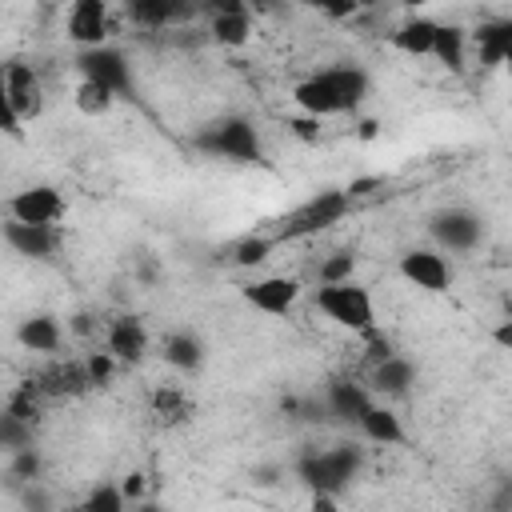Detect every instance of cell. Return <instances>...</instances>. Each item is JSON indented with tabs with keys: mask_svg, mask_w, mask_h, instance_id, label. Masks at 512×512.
I'll return each mask as SVG.
<instances>
[{
	"mask_svg": "<svg viewBox=\"0 0 512 512\" xmlns=\"http://www.w3.org/2000/svg\"><path fill=\"white\" fill-rule=\"evenodd\" d=\"M316 308H320L332 324H340V328H348V332H368V328H376L372 296H368V288H360L352 276H348V280H336V284H320V288H316Z\"/></svg>",
	"mask_w": 512,
	"mask_h": 512,
	"instance_id": "6da1fadb",
	"label": "cell"
},
{
	"mask_svg": "<svg viewBox=\"0 0 512 512\" xmlns=\"http://www.w3.org/2000/svg\"><path fill=\"white\" fill-rule=\"evenodd\" d=\"M352 208V200H348V192L344 188H324V192H316L308 204H300L288 220H284V228H280V240H300V236H312V232H320V228H328V224H336L344 212Z\"/></svg>",
	"mask_w": 512,
	"mask_h": 512,
	"instance_id": "7a4b0ae2",
	"label": "cell"
},
{
	"mask_svg": "<svg viewBox=\"0 0 512 512\" xmlns=\"http://www.w3.org/2000/svg\"><path fill=\"white\" fill-rule=\"evenodd\" d=\"M200 148L212 152V156H224V160H236V164H256L260 160V136L248 120L240 116H228L220 124H212L204 136H200Z\"/></svg>",
	"mask_w": 512,
	"mask_h": 512,
	"instance_id": "3957f363",
	"label": "cell"
},
{
	"mask_svg": "<svg viewBox=\"0 0 512 512\" xmlns=\"http://www.w3.org/2000/svg\"><path fill=\"white\" fill-rule=\"evenodd\" d=\"M64 212H68V204L52 184H32L8 200V216L20 224H60Z\"/></svg>",
	"mask_w": 512,
	"mask_h": 512,
	"instance_id": "277c9868",
	"label": "cell"
},
{
	"mask_svg": "<svg viewBox=\"0 0 512 512\" xmlns=\"http://www.w3.org/2000/svg\"><path fill=\"white\" fill-rule=\"evenodd\" d=\"M76 64H80V76H88V80H100V84H108V88H112L116 96L132 92V72H128L124 56H120L116 48H108V44H96V48H80Z\"/></svg>",
	"mask_w": 512,
	"mask_h": 512,
	"instance_id": "5b68a950",
	"label": "cell"
},
{
	"mask_svg": "<svg viewBox=\"0 0 512 512\" xmlns=\"http://www.w3.org/2000/svg\"><path fill=\"white\" fill-rule=\"evenodd\" d=\"M108 28H112V20H108V4L104 0H72L68 20H64V32H68V40L76 48L104 44L108 40Z\"/></svg>",
	"mask_w": 512,
	"mask_h": 512,
	"instance_id": "8992f818",
	"label": "cell"
},
{
	"mask_svg": "<svg viewBox=\"0 0 512 512\" xmlns=\"http://www.w3.org/2000/svg\"><path fill=\"white\" fill-rule=\"evenodd\" d=\"M400 276L408 284H416L420 292H448L452 264L440 252H432V248H412V252L400 256Z\"/></svg>",
	"mask_w": 512,
	"mask_h": 512,
	"instance_id": "52a82bcc",
	"label": "cell"
},
{
	"mask_svg": "<svg viewBox=\"0 0 512 512\" xmlns=\"http://www.w3.org/2000/svg\"><path fill=\"white\" fill-rule=\"evenodd\" d=\"M240 296L264 316H288V308L300 300V280H292V276H260V280L244 284Z\"/></svg>",
	"mask_w": 512,
	"mask_h": 512,
	"instance_id": "ba28073f",
	"label": "cell"
},
{
	"mask_svg": "<svg viewBox=\"0 0 512 512\" xmlns=\"http://www.w3.org/2000/svg\"><path fill=\"white\" fill-rule=\"evenodd\" d=\"M4 80H8V100L16 108L20 120H36L44 112V88H40V76L28 68V64H4Z\"/></svg>",
	"mask_w": 512,
	"mask_h": 512,
	"instance_id": "9c48e42d",
	"label": "cell"
},
{
	"mask_svg": "<svg viewBox=\"0 0 512 512\" xmlns=\"http://www.w3.org/2000/svg\"><path fill=\"white\" fill-rule=\"evenodd\" d=\"M292 100H296V108H300V112H308V116H316V120L348 112V108H344V100H340V92H336V84L328 80V72H316V76L300 80V84L292 88Z\"/></svg>",
	"mask_w": 512,
	"mask_h": 512,
	"instance_id": "30bf717a",
	"label": "cell"
},
{
	"mask_svg": "<svg viewBox=\"0 0 512 512\" xmlns=\"http://www.w3.org/2000/svg\"><path fill=\"white\" fill-rule=\"evenodd\" d=\"M4 240L12 252L28 256V260H48L60 244V232L56 224H20V220H8L4 224Z\"/></svg>",
	"mask_w": 512,
	"mask_h": 512,
	"instance_id": "8fae6325",
	"label": "cell"
},
{
	"mask_svg": "<svg viewBox=\"0 0 512 512\" xmlns=\"http://www.w3.org/2000/svg\"><path fill=\"white\" fill-rule=\"evenodd\" d=\"M108 352L116 360H124V364H140L144 352H148V328L136 316L112 320V328H108Z\"/></svg>",
	"mask_w": 512,
	"mask_h": 512,
	"instance_id": "7c38bea8",
	"label": "cell"
},
{
	"mask_svg": "<svg viewBox=\"0 0 512 512\" xmlns=\"http://www.w3.org/2000/svg\"><path fill=\"white\" fill-rule=\"evenodd\" d=\"M432 232H436L440 244L464 252V248H472V244L480 240V220H476L472 212H460V208H456V212H440V216L432 220Z\"/></svg>",
	"mask_w": 512,
	"mask_h": 512,
	"instance_id": "4fadbf2b",
	"label": "cell"
},
{
	"mask_svg": "<svg viewBox=\"0 0 512 512\" xmlns=\"http://www.w3.org/2000/svg\"><path fill=\"white\" fill-rule=\"evenodd\" d=\"M476 48H480V64L484 68H500L512 52V24L508 20H492L476 28Z\"/></svg>",
	"mask_w": 512,
	"mask_h": 512,
	"instance_id": "5bb4252c",
	"label": "cell"
},
{
	"mask_svg": "<svg viewBox=\"0 0 512 512\" xmlns=\"http://www.w3.org/2000/svg\"><path fill=\"white\" fill-rule=\"evenodd\" d=\"M428 56H436L448 72H464V64H468V36H464V28L436 24V36H432V52Z\"/></svg>",
	"mask_w": 512,
	"mask_h": 512,
	"instance_id": "9a60e30c",
	"label": "cell"
},
{
	"mask_svg": "<svg viewBox=\"0 0 512 512\" xmlns=\"http://www.w3.org/2000/svg\"><path fill=\"white\" fill-rule=\"evenodd\" d=\"M360 432L376 444H400L404 440V428H400V416L392 408H380V404H368L360 416H356Z\"/></svg>",
	"mask_w": 512,
	"mask_h": 512,
	"instance_id": "2e32d148",
	"label": "cell"
},
{
	"mask_svg": "<svg viewBox=\"0 0 512 512\" xmlns=\"http://www.w3.org/2000/svg\"><path fill=\"white\" fill-rule=\"evenodd\" d=\"M356 464H360V456H356L352 448H340V452H324V456H320V460H312L304 472L312 476V484H324V488H332V484L348 480V476L356 472Z\"/></svg>",
	"mask_w": 512,
	"mask_h": 512,
	"instance_id": "e0dca14e",
	"label": "cell"
},
{
	"mask_svg": "<svg viewBox=\"0 0 512 512\" xmlns=\"http://www.w3.org/2000/svg\"><path fill=\"white\" fill-rule=\"evenodd\" d=\"M432 36H436V20H428V16H408V20L392 32V44H396L404 56H428V52H432Z\"/></svg>",
	"mask_w": 512,
	"mask_h": 512,
	"instance_id": "ac0fdd59",
	"label": "cell"
},
{
	"mask_svg": "<svg viewBox=\"0 0 512 512\" xmlns=\"http://www.w3.org/2000/svg\"><path fill=\"white\" fill-rule=\"evenodd\" d=\"M416 380V368H412V360H404V356H384V360H376V372H372V384L380 388V392H388V396H400V392H408V384Z\"/></svg>",
	"mask_w": 512,
	"mask_h": 512,
	"instance_id": "d6986e66",
	"label": "cell"
},
{
	"mask_svg": "<svg viewBox=\"0 0 512 512\" xmlns=\"http://www.w3.org/2000/svg\"><path fill=\"white\" fill-rule=\"evenodd\" d=\"M16 340L28 348V352H56L60 348V324L52 316H32L16 328Z\"/></svg>",
	"mask_w": 512,
	"mask_h": 512,
	"instance_id": "ffe728a7",
	"label": "cell"
},
{
	"mask_svg": "<svg viewBox=\"0 0 512 512\" xmlns=\"http://www.w3.org/2000/svg\"><path fill=\"white\" fill-rule=\"evenodd\" d=\"M212 40L224 48H244L252 40V12H220L212 16Z\"/></svg>",
	"mask_w": 512,
	"mask_h": 512,
	"instance_id": "44dd1931",
	"label": "cell"
},
{
	"mask_svg": "<svg viewBox=\"0 0 512 512\" xmlns=\"http://www.w3.org/2000/svg\"><path fill=\"white\" fill-rule=\"evenodd\" d=\"M164 360H168L172 368H180V372H196V368L204 364V344H200L192 332H172V336L164 340Z\"/></svg>",
	"mask_w": 512,
	"mask_h": 512,
	"instance_id": "7402d4cb",
	"label": "cell"
},
{
	"mask_svg": "<svg viewBox=\"0 0 512 512\" xmlns=\"http://www.w3.org/2000/svg\"><path fill=\"white\" fill-rule=\"evenodd\" d=\"M128 12L144 28H164L168 20H176L184 12V0H128Z\"/></svg>",
	"mask_w": 512,
	"mask_h": 512,
	"instance_id": "603a6c76",
	"label": "cell"
},
{
	"mask_svg": "<svg viewBox=\"0 0 512 512\" xmlns=\"http://www.w3.org/2000/svg\"><path fill=\"white\" fill-rule=\"evenodd\" d=\"M112 104H116V92H112L108 84L80 76V84H76V108H80L84 116H108Z\"/></svg>",
	"mask_w": 512,
	"mask_h": 512,
	"instance_id": "cb8c5ba5",
	"label": "cell"
},
{
	"mask_svg": "<svg viewBox=\"0 0 512 512\" xmlns=\"http://www.w3.org/2000/svg\"><path fill=\"white\" fill-rule=\"evenodd\" d=\"M324 72H328V80L336 84V92H340V100H344L348 112L368 96V76H364L360 68H324Z\"/></svg>",
	"mask_w": 512,
	"mask_h": 512,
	"instance_id": "d4e9b609",
	"label": "cell"
},
{
	"mask_svg": "<svg viewBox=\"0 0 512 512\" xmlns=\"http://www.w3.org/2000/svg\"><path fill=\"white\" fill-rule=\"evenodd\" d=\"M368 404H372L368 392L356 388V384H332V388H328V408H332L336 416H344V420H356Z\"/></svg>",
	"mask_w": 512,
	"mask_h": 512,
	"instance_id": "484cf974",
	"label": "cell"
},
{
	"mask_svg": "<svg viewBox=\"0 0 512 512\" xmlns=\"http://www.w3.org/2000/svg\"><path fill=\"white\" fill-rule=\"evenodd\" d=\"M272 248H276L272 236H248V240H240V244L232 248V260H236L240 268H256V264H264V260L272 256Z\"/></svg>",
	"mask_w": 512,
	"mask_h": 512,
	"instance_id": "4316f807",
	"label": "cell"
},
{
	"mask_svg": "<svg viewBox=\"0 0 512 512\" xmlns=\"http://www.w3.org/2000/svg\"><path fill=\"white\" fill-rule=\"evenodd\" d=\"M152 408H156V416H164V420H184V416H188V400H184L176 388L152 392Z\"/></svg>",
	"mask_w": 512,
	"mask_h": 512,
	"instance_id": "83f0119b",
	"label": "cell"
},
{
	"mask_svg": "<svg viewBox=\"0 0 512 512\" xmlns=\"http://www.w3.org/2000/svg\"><path fill=\"white\" fill-rule=\"evenodd\" d=\"M0 132H4V136H12V140H20V136H24V120L16 116V108H12V100H8L4 68H0Z\"/></svg>",
	"mask_w": 512,
	"mask_h": 512,
	"instance_id": "f1b7e54d",
	"label": "cell"
},
{
	"mask_svg": "<svg viewBox=\"0 0 512 512\" xmlns=\"http://www.w3.org/2000/svg\"><path fill=\"white\" fill-rule=\"evenodd\" d=\"M356 268V256L352 252H336L332 260L320 264V284H336V280H348Z\"/></svg>",
	"mask_w": 512,
	"mask_h": 512,
	"instance_id": "f546056e",
	"label": "cell"
},
{
	"mask_svg": "<svg viewBox=\"0 0 512 512\" xmlns=\"http://www.w3.org/2000/svg\"><path fill=\"white\" fill-rule=\"evenodd\" d=\"M84 508H92V512H120V508H124V492H116V488H96V492L84 500Z\"/></svg>",
	"mask_w": 512,
	"mask_h": 512,
	"instance_id": "4dcf8cb0",
	"label": "cell"
},
{
	"mask_svg": "<svg viewBox=\"0 0 512 512\" xmlns=\"http://www.w3.org/2000/svg\"><path fill=\"white\" fill-rule=\"evenodd\" d=\"M304 8H316V12H324V16H332V20H348L360 4L356 0H300Z\"/></svg>",
	"mask_w": 512,
	"mask_h": 512,
	"instance_id": "1f68e13d",
	"label": "cell"
},
{
	"mask_svg": "<svg viewBox=\"0 0 512 512\" xmlns=\"http://www.w3.org/2000/svg\"><path fill=\"white\" fill-rule=\"evenodd\" d=\"M112 364H116V356H112V352H96V356H88V360H84V368H88V380H92V384H108V376H112Z\"/></svg>",
	"mask_w": 512,
	"mask_h": 512,
	"instance_id": "d6a6232c",
	"label": "cell"
},
{
	"mask_svg": "<svg viewBox=\"0 0 512 512\" xmlns=\"http://www.w3.org/2000/svg\"><path fill=\"white\" fill-rule=\"evenodd\" d=\"M288 128H292L300 140H308V144H312V140H320V120H316V116H308V112H304V116H296V120H288Z\"/></svg>",
	"mask_w": 512,
	"mask_h": 512,
	"instance_id": "836d02e7",
	"label": "cell"
},
{
	"mask_svg": "<svg viewBox=\"0 0 512 512\" xmlns=\"http://www.w3.org/2000/svg\"><path fill=\"white\" fill-rule=\"evenodd\" d=\"M12 472H16V476H36V472H40V456H36L32 448H16Z\"/></svg>",
	"mask_w": 512,
	"mask_h": 512,
	"instance_id": "e575fe53",
	"label": "cell"
},
{
	"mask_svg": "<svg viewBox=\"0 0 512 512\" xmlns=\"http://www.w3.org/2000/svg\"><path fill=\"white\" fill-rule=\"evenodd\" d=\"M212 16H220V12H248V0H200Z\"/></svg>",
	"mask_w": 512,
	"mask_h": 512,
	"instance_id": "d590c367",
	"label": "cell"
},
{
	"mask_svg": "<svg viewBox=\"0 0 512 512\" xmlns=\"http://www.w3.org/2000/svg\"><path fill=\"white\" fill-rule=\"evenodd\" d=\"M372 188H380V176H364V180H352L344 192H348V200H356V196H368Z\"/></svg>",
	"mask_w": 512,
	"mask_h": 512,
	"instance_id": "8d00e7d4",
	"label": "cell"
},
{
	"mask_svg": "<svg viewBox=\"0 0 512 512\" xmlns=\"http://www.w3.org/2000/svg\"><path fill=\"white\" fill-rule=\"evenodd\" d=\"M120 492H124V500H128V496H140V492H144V476H128Z\"/></svg>",
	"mask_w": 512,
	"mask_h": 512,
	"instance_id": "74e56055",
	"label": "cell"
},
{
	"mask_svg": "<svg viewBox=\"0 0 512 512\" xmlns=\"http://www.w3.org/2000/svg\"><path fill=\"white\" fill-rule=\"evenodd\" d=\"M492 336H496V344H500V348H512V324H508V320H504V324H500Z\"/></svg>",
	"mask_w": 512,
	"mask_h": 512,
	"instance_id": "f35d334b",
	"label": "cell"
},
{
	"mask_svg": "<svg viewBox=\"0 0 512 512\" xmlns=\"http://www.w3.org/2000/svg\"><path fill=\"white\" fill-rule=\"evenodd\" d=\"M376 128H380L376 120H360V140H372V136H376Z\"/></svg>",
	"mask_w": 512,
	"mask_h": 512,
	"instance_id": "ab89813d",
	"label": "cell"
},
{
	"mask_svg": "<svg viewBox=\"0 0 512 512\" xmlns=\"http://www.w3.org/2000/svg\"><path fill=\"white\" fill-rule=\"evenodd\" d=\"M276 4H280V0H248V12H252V8H256V12H268V8H276Z\"/></svg>",
	"mask_w": 512,
	"mask_h": 512,
	"instance_id": "60d3db41",
	"label": "cell"
},
{
	"mask_svg": "<svg viewBox=\"0 0 512 512\" xmlns=\"http://www.w3.org/2000/svg\"><path fill=\"white\" fill-rule=\"evenodd\" d=\"M400 4H404V8H420L424 0H400Z\"/></svg>",
	"mask_w": 512,
	"mask_h": 512,
	"instance_id": "b9f144b4",
	"label": "cell"
}]
</instances>
